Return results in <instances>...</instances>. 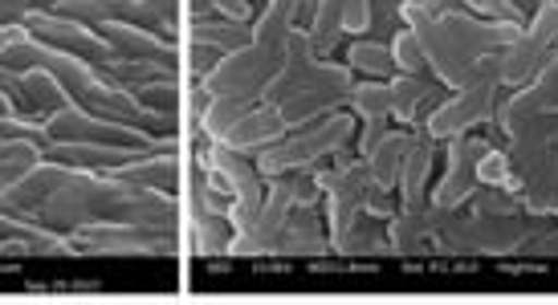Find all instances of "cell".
<instances>
[{"label": "cell", "instance_id": "6da1fadb", "mask_svg": "<svg viewBox=\"0 0 558 305\" xmlns=\"http://www.w3.org/2000/svg\"><path fill=\"white\" fill-rule=\"evenodd\" d=\"M25 29L49 49H65V53H78L94 65V70H102L107 61H114L119 53L90 29V25H78V21H65V16L49 13V9H33L25 21H21Z\"/></svg>", "mask_w": 558, "mask_h": 305}, {"label": "cell", "instance_id": "7a4b0ae2", "mask_svg": "<svg viewBox=\"0 0 558 305\" xmlns=\"http://www.w3.org/2000/svg\"><path fill=\"white\" fill-rule=\"evenodd\" d=\"M403 4H412V0H367L372 25L359 33H347L339 46L330 49V61H339V65L351 70V49L355 46H379V49H388V53H396V33H408V25H403V16H400Z\"/></svg>", "mask_w": 558, "mask_h": 305}, {"label": "cell", "instance_id": "3957f363", "mask_svg": "<svg viewBox=\"0 0 558 305\" xmlns=\"http://www.w3.org/2000/svg\"><path fill=\"white\" fill-rule=\"evenodd\" d=\"M70 171L74 168H62V163H53V159H41V163H33L25 175L16 183H9V196H13L16 212L21 216H33L41 204H46L65 180H70Z\"/></svg>", "mask_w": 558, "mask_h": 305}, {"label": "cell", "instance_id": "277c9868", "mask_svg": "<svg viewBox=\"0 0 558 305\" xmlns=\"http://www.w3.org/2000/svg\"><path fill=\"white\" fill-rule=\"evenodd\" d=\"M21 82H25V98H29L33 119H49V114L70 107V90L53 74H46V70H25Z\"/></svg>", "mask_w": 558, "mask_h": 305}, {"label": "cell", "instance_id": "5b68a950", "mask_svg": "<svg viewBox=\"0 0 558 305\" xmlns=\"http://www.w3.org/2000/svg\"><path fill=\"white\" fill-rule=\"evenodd\" d=\"M0 135L25 138V143H37V147H49L46 119H33V114H9V119H0Z\"/></svg>", "mask_w": 558, "mask_h": 305}, {"label": "cell", "instance_id": "8992f818", "mask_svg": "<svg viewBox=\"0 0 558 305\" xmlns=\"http://www.w3.org/2000/svg\"><path fill=\"white\" fill-rule=\"evenodd\" d=\"M29 13H33V0H0V29L21 25Z\"/></svg>", "mask_w": 558, "mask_h": 305}, {"label": "cell", "instance_id": "52a82bcc", "mask_svg": "<svg viewBox=\"0 0 558 305\" xmlns=\"http://www.w3.org/2000/svg\"><path fill=\"white\" fill-rule=\"evenodd\" d=\"M513 9H518V13H522V21H534V16H538V0H513Z\"/></svg>", "mask_w": 558, "mask_h": 305}, {"label": "cell", "instance_id": "ba28073f", "mask_svg": "<svg viewBox=\"0 0 558 305\" xmlns=\"http://www.w3.org/2000/svg\"><path fill=\"white\" fill-rule=\"evenodd\" d=\"M13 212H16V204H13V196H9V187H0V216H13Z\"/></svg>", "mask_w": 558, "mask_h": 305}, {"label": "cell", "instance_id": "9c48e42d", "mask_svg": "<svg viewBox=\"0 0 558 305\" xmlns=\"http://www.w3.org/2000/svg\"><path fill=\"white\" fill-rule=\"evenodd\" d=\"M0 46H4V33H0Z\"/></svg>", "mask_w": 558, "mask_h": 305}]
</instances>
